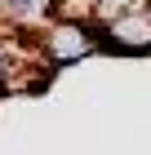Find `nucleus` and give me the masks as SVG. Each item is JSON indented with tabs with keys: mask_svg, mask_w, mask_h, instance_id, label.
Wrapping results in <instances>:
<instances>
[{
	"mask_svg": "<svg viewBox=\"0 0 151 155\" xmlns=\"http://www.w3.org/2000/svg\"><path fill=\"white\" fill-rule=\"evenodd\" d=\"M49 84H53V71H49L45 62H31V67H18V71H5V84H0V97H9V93L36 97V93H45Z\"/></svg>",
	"mask_w": 151,
	"mask_h": 155,
	"instance_id": "7ed1b4c3",
	"label": "nucleus"
},
{
	"mask_svg": "<svg viewBox=\"0 0 151 155\" xmlns=\"http://www.w3.org/2000/svg\"><path fill=\"white\" fill-rule=\"evenodd\" d=\"M40 62L49 71H62V67H76L93 53V27H80V22H45L40 27Z\"/></svg>",
	"mask_w": 151,
	"mask_h": 155,
	"instance_id": "f03ea898",
	"label": "nucleus"
},
{
	"mask_svg": "<svg viewBox=\"0 0 151 155\" xmlns=\"http://www.w3.org/2000/svg\"><path fill=\"white\" fill-rule=\"evenodd\" d=\"M93 53H120V58H147L151 53V5L129 9L125 18L93 27Z\"/></svg>",
	"mask_w": 151,
	"mask_h": 155,
	"instance_id": "f257e3e1",
	"label": "nucleus"
},
{
	"mask_svg": "<svg viewBox=\"0 0 151 155\" xmlns=\"http://www.w3.org/2000/svg\"><path fill=\"white\" fill-rule=\"evenodd\" d=\"M0 84H5V67H0Z\"/></svg>",
	"mask_w": 151,
	"mask_h": 155,
	"instance_id": "20e7f679",
	"label": "nucleus"
}]
</instances>
